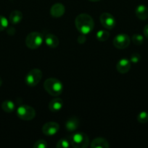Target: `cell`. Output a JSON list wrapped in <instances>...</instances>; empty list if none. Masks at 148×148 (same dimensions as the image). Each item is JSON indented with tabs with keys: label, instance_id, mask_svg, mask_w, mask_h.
I'll return each instance as SVG.
<instances>
[{
	"label": "cell",
	"instance_id": "27",
	"mask_svg": "<svg viewBox=\"0 0 148 148\" xmlns=\"http://www.w3.org/2000/svg\"><path fill=\"white\" fill-rule=\"evenodd\" d=\"M15 32H16L15 29L12 27H9V28L7 29V34L10 35V36H12V35H14L15 33Z\"/></svg>",
	"mask_w": 148,
	"mask_h": 148
},
{
	"label": "cell",
	"instance_id": "19",
	"mask_svg": "<svg viewBox=\"0 0 148 148\" xmlns=\"http://www.w3.org/2000/svg\"><path fill=\"white\" fill-rule=\"evenodd\" d=\"M71 146V140L69 137H65L62 138L57 142L56 145V147L57 148H68Z\"/></svg>",
	"mask_w": 148,
	"mask_h": 148
},
{
	"label": "cell",
	"instance_id": "3",
	"mask_svg": "<svg viewBox=\"0 0 148 148\" xmlns=\"http://www.w3.org/2000/svg\"><path fill=\"white\" fill-rule=\"evenodd\" d=\"M71 146L75 148H86L89 145V139L83 132H75L70 137Z\"/></svg>",
	"mask_w": 148,
	"mask_h": 148
},
{
	"label": "cell",
	"instance_id": "1",
	"mask_svg": "<svg viewBox=\"0 0 148 148\" xmlns=\"http://www.w3.org/2000/svg\"><path fill=\"white\" fill-rule=\"evenodd\" d=\"M75 25L77 30L84 35L91 33L94 27V22L92 17L88 14L82 13L75 17Z\"/></svg>",
	"mask_w": 148,
	"mask_h": 148
},
{
	"label": "cell",
	"instance_id": "20",
	"mask_svg": "<svg viewBox=\"0 0 148 148\" xmlns=\"http://www.w3.org/2000/svg\"><path fill=\"white\" fill-rule=\"evenodd\" d=\"M96 37H97V40H100V41H106L110 37V33L107 30H100L96 34Z\"/></svg>",
	"mask_w": 148,
	"mask_h": 148
},
{
	"label": "cell",
	"instance_id": "30",
	"mask_svg": "<svg viewBox=\"0 0 148 148\" xmlns=\"http://www.w3.org/2000/svg\"><path fill=\"white\" fill-rule=\"evenodd\" d=\"M89 1H101V0H89Z\"/></svg>",
	"mask_w": 148,
	"mask_h": 148
},
{
	"label": "cell",
	"instance_id": "7",
	"mask_svg": "<svg viewBox=\"0 0 148 148\" xmlns=\"http://www.w3.org/2000/svg\"><path fill=\"white\" fill-rule=\"evenodd\" d=\"M130 43V37L125 33H120L117 35L113 40V46L118 49H126L129 46Z\"/></svg>",
	"mask_w": 148,
	"mask_h": 148
},
{
	"label": "cell",
	"instance_id": "11",
	"mask_svg": "<svg viewBox=\"0 0 148 148\" xmlns=\"http://www.w3.org/2000/svg\"><path fill=\"white\" fill-rule=\"evenodd\" d=\"M65 11V8L63 4L61 3H55L51 7L50 14L52 17L58 18L63 15Z\"/></svg>",
	"mask_w": 148,
	"mask_h": 148
},
{
	"label": "cell",
	"instance_id": "9",
	"mask_svg": "<svg viewBox=\"0 0 148 148\" xmlns=\"http://www.w3.org/2000/svg\"><path fill=\"white\" fill-rule=\"evenodd\" d=\"M59 130V125L58 123L54 121H49L44 124L42 127V132L46 136H53L58 132Z\"/></svg>",
	"mask_w": 148,
	"mask_h": 148
},
{
	"label": "cell",
	"instance_id": "24",
	"mask_svg": "<svg viewBox=\"0 0 148 148\" xmlns=\"http://www.w3.org/2000/svg\"><path fill=\"white\" fill-rule=\"evenodd\" d=\"M33 148H46L47 147V143L45 140H39L35 143L33 146Z\"/></svg>",
	"mask_w": 148,
	"mask_h": 148
},
{
	"label": "cell",
	"instance_id": "6",
	"mask_svg": "<svg viewBox=\"0 0 148 148\" xmlns=\"http://www.w3.org/2000/svg\"><path fill=\"white\" fill-rule=\"evenodd\" d=\"M42 75H43L42 72L39 69H31L26 76L25 81L26 85L30 87L36 86L41 79Z\"/></svg>",
	"mask_w": 148,
	"mask_h": 148
},
{
	"label": "cell",
	"instance_id": "4",
	"mask_svg": "<svg viewBox=\"0 0 148 148\" xmlns=\"http://www.w3.org/2000/svg\"><path fill=\"white\" fill-rule=\"evenodd\" d=\"M44 37L39 32H31L26 38V45L30 49H36L40 47L44 41Z\"/></svg>",
	"mask_w": 148,
	"mask_h": 148
},
{
	"label": "cell",
	"instance_id": "22",
	"mask_svg": "<svg viewBox=\"0 0 148 148\" xmlns=\"http://www.w3.org/2000/svg\"><path fill=\"white\" fill-rule=\"evenodd\" d=\"M137 121L141 124H145L148 121V113L142 111L137 115Z\"/></svg>",
	"mask_w": 148,
	"mask_h": 148
},
{
	"label": "cell",
	"instance_id": "17",
	"mask_svg": "<svg viewBox=\"0 0 148 148\" xmlns=\"http://www.w3.org/2000/svg\"><path fill=\"white\" fill-rule=\"evenodd\" d=\"M10 22L13 25L18 24L23 20V13L19 10H14L10 14Z\"/></svg>",
	"mask_w": 148,
	"mask_h": 148
},
{
	"label": "cell",
	"instance_id": "21",
	"mask_svg": "<svg viewBox=\"0 0 148 148\" xmlns=\"http://www.w3.org/2000/svg\"><path fill=\"white\" fill-rule=\"evenodd\" d=\"M132 42L134 43L135 45H137V46H140L142 43H144V37L143 36L140 34H133L132 36Z\"/></svg>",
	"mask_w": 148,
	"mask_h": 148
},
{
	"label": "cell",
	"instance_id": "2",
	"mask_svg": "<svg viewBox=\"0 0 148 148\" xmlns=\"http://www.w3.org/2000/svg\"><path fill=\"white\" fill-rule=\"evenodd\" d=\"M44 88L52 96H58L63 90V85L57 78H48L44 83Z\"/></svg>",
	"mask_w": 148,
	"mask_h": 148
},
{
	"label": "cell",
	"instance_id": "25",
	"mask_svg": "<svg viewBox=\"0 0 148 148\" xmlns=\"http://www.w3.org/2000/svg\"><path fill=\"white\" fill-rule=\"evenodd\" d=\"M140 59H141V56L139 53H132L131 56L130 57V62L133 64H136L140 61Z\"/></svg>",
	"mask_w": 148,
	"mask_h": 148
},
{
	"label": "cell",
	"instance_id": "14",
	"mask_svg": "<svg viewBox=\"0 0 148 148\" xmlns=\"http://www.w3.org/2000/svg\"><path fill=\"white\" fill-rule=\"evenodd\" d=\"M63 106V101L61 98H55L52 99L49 103V108L52 112H57Z\"/></svg>",
	"mask_w": 148,
	"mask_h": 148
},
{
	"label": "cell",
	"instance_id": "16",
	"mask_svg": "<svg viewBox=\"0 0 148 148\" xmlns=\"http://www.w3.org/2000/svg\"><path fill=\"white\" fill-rule=\"evenodd\" d=\"M79 120L76 117H71L65 123V128L68 132H74L78 128Z\"/></svg>",
	"mask_w": 148,
	"mask_h": 148
},
{
	"label": "cell",
	"instance_id": "28",
	"mask_svg": "<svg viewBox=\"0 0 148 148\" xmlns=\"http://www.w3.org/2000/svg\"><path fill=\"white\" fill-rule=\"evenodd\" d=\"M143 32H144V35H145V37L148 39V24L146 25H145V27H144Z\"/></svg>",
	"mask_w": 148,
	"mask_h": 148
},
{
	"label": "cell",
	"instance_id": "13",
	"mask_svg": "<svg viewBox=\"0 0 148 148\" xmlns=\"http://www.w3.org/2000/svg\"><path fill=\"white\" fill-rule=\"evenodd\" d=\"M90 147L91 148H108L110 147V145L104 138L97 137L92 140Z\"/></svg>",
	"mask_w": 148,
	"mask_h": 148
},
{
	"label": "cell",
	"instance_id": "29",
	"mask_svg": "<svg viewBox=\"0 0 148 148\" xmlns=\"http://www.w3.org/2000/svg\"><path fill=\"white\" fill-rule=\"evenodd\" d=\"M1 85H2V79H1V78L0 77V87L1 86Z\"/></svg>",
	"mask_w": 148,
	"mask_h": 148
},
{
	"label": "cell",
	"instance_id": "8",
	"mask_svg": "<svg viewBox=\"0 0 148 148\" xmlns=\"http://www.w3.org/2000/svg\"><path fill=\"white\" fill-rule=\"evenodd\" d=\"M100 23L106 29L112 30L115 26V19L111 14L107 12H104L100 17Z\"/></svg>",
	"mask_w": 148,
	"mask_h": 148
},
{
	"label": "cell",
	"instance_id": "26",
	"mask_svg": "<svg viewBox=\"0 0 148 148\" xmlns=\"http://www.w3.org/2000/svg\"><path fill=\"white\" fill-rule=\"evenodd\" d=\"M86 38L85 35L81 34L78 37V42L79 43H81V44H84L86 42Z\"/></svg>",
	"mask_w": 148,
	"mask_h": 148
},
{
	"label": "cell",
	"instance_id": "18",
	"mask_svg": "<svg viewBox=\"0 0 148 148\" xmlns=\"http://www.w3.org/2000/svg\"><path fill=\"white\" fill-rule=\"evenodd\" d=\"M1 108L6 113H12L15 109V104L14 102L10 100L3 101L1 103Z\"/></svg>",
	"mask_w": 148,
	"mask_h": 148
},
{
	"label": "cell",
	"instance_id": "23",
	"mask_svg": "<svg viewBox=\"0 0 148 148\" xmlns=\"http://www.w3.org/2000/svg\"><path fill=\"white\" fill-rule=\"evenodd\" d=\"M9 25V22L5 17L0 15V32L3 31L7 28Z\"/></svg>",
	"mask_w": 148,
	"mask_h": 148
},
{
	"label": "cell",
	"instance_id": "10",
	"mask_svg": "<svg viewBox=\"0 0 148 148\" xmlns=\"http://www.w3.org/2000/svg\"><path fill=\"white\" fill-rule=\"evenodd\" d=\"M131 69V62L127 59H120L116 64V69L120 74H126Z\"/></svg>",
	"mask_w": 148,
	"mask_h": 148
},
{
	"label": "cell",
	"instance_id": "5",
	"mask_svg": "<svg viewBox=\"0 0 148 148\" xmlns=\"http://www.w3.org/2000/svg\"><path fill=\"white\" fill-rule=\"evenodd\" d=\"M16 114L17 117L23 121H30L36 116V111L28 105H21L17 108Z\"/></svg>",
	"mask_w": 148,
	"mask_h": 148
},
{
	"label": "cell",
	"instance_id": "12",
	"mask_svg": "<svg viewBox=\"0 0 148 148\" xmlns=\"http://www.w3.org/2000/svg\"><path fill=\"white\" fill-rule=\"evenodd\" d=\"M44 41L46 46H49V48L52 49H55V48L57 47L59 45V39L55 35L52 34V33H47L46 34L44 37Z\"/></svg>",
	"mask_w": 148,
	"mask_h": 148
},
{
	"label": "cell",
	"instance_id": "15",
	"mask_svg": "<svg viewBox=\"0 0 148 148\" xmlns=\"http://www.w3.org/2000/svg\"><path fill=\"white\" fill-rule=\"evenodd\" d=\"M135 13L139 20H145L148 18V8L143 4H140L136 7Z\"/></svg>",
	"mask_w": 148,
	"mask_h": 148
}]
</instances>
